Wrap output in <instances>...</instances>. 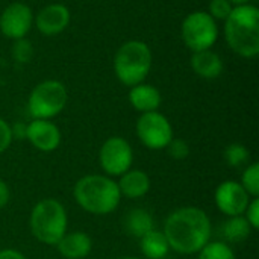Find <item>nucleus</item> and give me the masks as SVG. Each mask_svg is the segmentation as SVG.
Masks as SVG:
<instances>
[{"label":"nucleus","instance_id":"nucleus-21","mask_svg":"<svg viewBox=\"0 0 259 259\" xmlns=\"http://www.w3.org/2000/svg\"><path fill=\"white\" fill-rule=\"evenodd\" d=\"M197 255L199 259H237L234 249L222 241H209Z\"/></svg>","mask_w":259,"mask_h":259},{"label":"nucleus","instance_id":"nucleus-9","mask_svg":"<svg viewBox=\"0 0 259 259\" xmlns=\"http://www.w3.org/2000/svg\"><path fill=\"white\" fill-rule=\"evenodd\" d=\"M134 162V150L123 137L108 138L99 150V164L106 176L120 178L131 170Z\"/></svg>","mask_w":259,"mask_h":259},{"label":"nucleus","instance_id":"nucleus-29","mask_svg":"<svg viewBox=\"0 0 259 259\" xmlns=\"http://www.w3.org/2000/svg\"><path fill=\"white\" fill-rule=\"evenodd\" d=\"M9 199H11L9 187L3 179H0V209H3L9 203Z\"/></svg>","mask_w":259,"mask_h":259},{"label":"nucleus","instance_id":"nucleus-4","mask_svg":"<svg viewBox=\"0 0 259 259\" xmlns=\"http://www.w3.org/2000/svg\"><path fill=\"white\" fill-rule=\"evenodd\" d=\"M68 215L65 206L52 197L39 200L30 211L29 229L36 241L46 246L56 243L67 234Z\"/></svg>","mask_w":259,"mask_h":259},{"label":"nucleus","instance_id":"nucleus-8","mask_svg":"<svg viewBox=\"0 0 259 259\" xmlns=\"http://www.w3.org/2000/svg\"><path fill=\"white\" fill-rule=\"evenodd\" d=\"M135 131L141 144L150 150H162L175 138L171 123L159 111L141 114Z\"/></svg>","mask_w":259,"mask_h":259},{"label":"nucleus","instance_id":"nucleus-27","mask_svg":"<svg viewBox=\"0 0 259 259\" xmlns=\"http://www.w3.org/2000/svg\"><path fill=\"white\" fill-rule=\"evenodd\" d=\"M244 219L247 220V223L250 225V228L253 231L259 229V197H252L246 212H244Z\"/></svg>","mask_w":259,"mask_h":259},{"label":"nucleus","instance_id":"nucleus-30","mask_svg":"<svg viewBox=\"0 0 259 259\" xmlns=\"http://www.w3.org/2000/svg\"><path fill=\"white\" fill-rule=\"evenodd\" d=\"M11 132H12V138L26 140V124L15 123L14 126H11Z\"/></svg>","mask_w":259,"mask_h":259},{"label":"nucleus","instance_id":"nucleus-19","mask_svg":"<svg viewBox=\"0 0 259 259\" xmlns=\"http://www.w3.org/2000/svg\"><path fill=\"white\" fill-rule=\"evenodd\" d=\"M140 246H141V253L146 259H162L170 252V246L165 235L158 229H153L147 232L144 237H141Z\"/></svg>","mask_w":259,"mask_h":259},{"label":"nucleus","instance_id":"nucleus-13","mask_svg":"<svg viewBox=\"0 0 259 259\" xmlns=\"http://www.w3.org/2000/svg\"><path fill=\"white\" fill-rule=\"evenodd\" d=\"M70 20V9L65 5L50 3L33 17V24L44 36H55L68 27Z\"/></svg>","mask_w":259,"mask_h":259},{"label":"nucleus","instance_id":"nucleus-32","mask_svg":"<svg viewBox=\"0 0 259 259\" xmlns=\"http://www.w3.org/2000/svg\"><path fill=\"white\" fill-rule=\"evenodd\" d=\"M234 6H241V5H249L252 0H229Z\"/></svg>","mask_w":259,"mask_h":259},{"label":"nucleus","instance_id":"nucleus-1","mask_svg":"<svg viewBox=\"0 0 259 259\" xmlns=\"http://www.w3.org/2000/svg\"><path fill=\"white\" fill-rule=\"evenodd\" d=\"M211 220L197 206H182L165 219L162 234L170 250L179 255H196L211 241Z\"/></svg>","mask_w":259,"mask_h":259},{"label":"nucleus","instance_id":"nucleus-26","mask_svg":"<svg viewBox=\"0 0 259 259\" xmlns=\"http://www.w3.org/2000/svg\"><path fill=\"white\" fill-rule=\"evenodd\" d=\"M165 149H167L168 155L178 161H182V159L188 158V155H190V146L182 138H173Z\"/></svg>","mask_w":259,"mask_h":259},{"label":"nucleus","instance_id":"nucleus-22","mask_svg":"<svg viewBox=\"0 0 259 259\" xmlns=\"http://www.w3.org/2000/svg\"><path fill=\"white\" fill-rule=\"evenodd\" d=\"M223 158L226 161V164L229 167H241L244 164H247L249 158H250V153H249V149L240 143H232L229 144L225 152H223Z\"/></svg>","mask_w":259,"mask_h":259},{"label":"nucleus","instance_id":"nucleus-11","mask_svg":"<svg viewBox=\"0 0 259 259\" xmlns=\"http://www.w3.org/2000/svg\"><path fill=\"white\" fill-rule=\"evenodd\" d=\"M250 196L237 181H225L222 182L214 193L215 206L226 217L244 215L246 208L250 202Z\"/></svg>","mask_w":259,"mask_h":259},{"label":"nucleus","instance_id":"nucleus-28","mask_svg":"<svg viewBox=\"0 0 259 259\" xmlns=\"http://www.w3.org/2000/svg\"><path fill=\"white\" fill-rule=\"evenodd\" d=\"M12 132H11V124L0 117V155L5 153L9 146L12 144Z\"/></svg>","mask_w":259,"mask_h":259},{"label":"nucleus","instance_id":"nucleus-20","mask_svg":"<svg viewBox=\"0 0 259 259\" xmlns=\"http://www.w3.org/2000/svg\"><path fill=\"white\" fill-rule=\"evenodd\" d=\"M252 228L247 223V220L244 219V215H235V217H228V220L225 222L222 232L226 241L229 243H243L246 241L250 234H252Z\"/></svg>","mask_w":259,"mask_h":259},{"label":"nucleus","instance_id":"nucleus-6","mask_svg":"<svg viewBox=\"0 0 259 259\" xmlns=\"http://www.w3.org/2000/svg\"><path fill=\"white\" fill-rule=\"evenodd\" d=\"M68 102V93L62 82L47 79L33 87L27 99V111L32 118L50 120L61 114Z\"/></svg>","mask_w":259,"mask_h":259},{"label":"nucleus","instance_id":"nucleus-17","mask_svg":"<svg viewBox=\"0 0 259 259\" xmlns=\"http://www.w3.org/2000/svg\"><path fill=\"white\" fill-rule=\"evenodd\" d=\"M191 68L197 76L203 79H215L223 73V61L220 55L211 49L193 52Z\"/></svg>","mask_w":259,"mask_h":259},{"label":"nucleus","instance_id":"nucleus-24","mask_svg":"<svg viewBox=\"0 0 259 259\" xmlns=\"http://www.w3.org/2000/svg\"><path fill=\"white\" fill-rule=\"evenodd\" d=\"M11 52H12V58L15 59V62L27 64V62H30L32 56H33V46L27 38H20V39L14 41Z\"/></svg>","mask_w":259,"mask_h":259},{"label":"nucleus","instance_id":"nucleus-3","mask_svg":"<svg viewBox=\"0 0 259 259\" xmlns=\"http://www.w3.org/2000/svg\"><path fill=\"white\" fill-rule=\"evenodd\" d=\"M225 38L229 49L241 58L252 59L259 53V9L249 3L234 6L225 20Z\"/></svg>","mask_w":259,"mask_h":259},{"label":"nucleus","instance_id":"nucleus-14","mask_svg":"<svg viewBox=\"0 0 259 259\" xmlns=\"http://www.w3.org/2000/svg\"><path fill=\"white\" fill-rule=\"evenodd\" d=\"M58 253L65 259H83L93 250V240L87 232H67L56 243Z\"/></svg>","mask_w":259,"mask_h":259},{"label":"nucleus","instance_id":"nucleus-12","mask_svg":"<svg viewBox=\"0 0 259 259\" xmlns=\"http://www.w3.org/2000/svg\"><path fill=\"white\" fill-rule=\"evenodd\" d=\"M26 140L39 152H55L61 144V131L50 120L32 118L26 124Z\"/></svg>","mask_w":259,"mask_h":259},{"label":"nucleus","instance_id":"nucleus-23","mask_svg":"<svg viewBox=\"0 0 259 259\" xmlns=\"http://www.w3.org/2000/svg\"><path fill=\"white\" fill-rule=\"evenodd\" d=\"M241 187L250 197H259V164H249L241 175Z\"/></svg>","mask_w":259,"mask_h":259},{"label":"nucleus","instance_id":"nucleus-33","mask_svg":"<svg viewBox=\"0 0 259 259\" xmlns=\"http://www.w3.org/2000/svg\"><path fill=\"white\" fill-rule=\"evenodd\" d=\"M120 259H141V258H138V256H123V258H120Z\"/></svg>","mask_w":259,"mask_h":259},{"label":"nucleus","instance_id":"nucleus-7","mask_svg":"<svg viewBox=\"0 0 259 259\" xmlns=\"http://www.w3.org/2000/svg\"><path fill=\"white\" fill-rule=\"evenodd\" d=\"M181 36L190 50H206L211 49L219 38V24L206 11H194L184 18Z\"/></svg>","mask_w":259,"mask_h":259},{"label":"nucleus","instance_id":"nucleus-16","mask_svg":"<svg viewBox=\"0 0 259 259\" xmlns=\"http://www.w3.org/2000/svg\"><path fill=\"white\" fill-rule=\"evenodd\" d=\"M162 102L161 91L150 85V83H138L135 87H131L129 91V103L132 108L141 114L158 111Z\"/></svg>","mask_w":259,"mask_h":259},{"label":"nucleus","instance_id":"nucleus-2","mask_svg":"<svg viewBox=\"0 0 259 259\" xmlns=\"http://www.w3.org/2000/svg\"><path fill=\"white\" fill-rule=\"evenodd\" d=\"M73 197L85 212L93 215H108L114 212L121 200L117 182L106 175L82 176L74 184Z\"/></svg>","mask_w":259,"mask_h":259},{"label":"nucleus","instance_id":"nucleus-25","mask_svg":"<svg viewBox=\"0 0 259 259\" xmlns=\"http://www.w3.org/2000/svg\"><path fill=\"white\" fill-rule=\"evenodd\" d=\"M234 9V5L229 2V0H211L209 5H208V14L217 21V20H222L225 21L231 12Z\"/></svg>","mask_w":259,"mask_h":259},{"label":"nucleus","instance_id":"nucleus-10","mask_svg":"<svg viewBox=\"0 0 259 259\" xmlns=\"http://www.w3.org/2000/svg\"><path fill=\"white\" fill-rule=\"evenodd\" d=\"M33 26L32 9L21 2L8 5L0 14V32L9 39L26 38Z\"/></svg>","mask_w":259,"mask_h":259},{"label":"nucleus","instance_id":"nucleus-31","mask_svg":"<svg viewBox=\"0 0 259 259\" xmlns=\"http://www.w3.org/2000/svg\"><path fill=\"white\" fill-rule=\"evenodd\" d=\"M0 259H26V256L15 249H3L0 250Z\"/></svg>","mask_w":259,"mask_h":259},{"label":"nucleus","instance_id":"nucleus-15","mask_svg":"<svg viewBox=\"0 0 259 259\" xmlns=\"http://www.w3.org/2000/svg\"><path fill=\"white\" fill-rule=\"evenodd\" d=\"M121 197L138 200L144 197L150 191V178L144 170H127L124 175L120 176V181L117 182Z\"/></svg>","mask_w":259,"mask_h":259},{"label":"nucleus","instance_id":"nucleus-5","mask_svg":"<svg viewBox=\"0 0 259 259\" xmlns=\"http://www.w3.org/2000/svg\"><path fill=\"white\" fill-rule=\"evenodd\" d=\"M152 70V50L144 41L131 39L121 44L114 56L117 79L126 87L143 83Z\"/></svg>","mask_w":259,"mask_h":259},{"label":"nucleus","instance_id":"nucleus-18","mask_svg":"<svg viewBox=\"0 0 259 259\" xmlns=\"http://www.w3.org/2000/svg\"><path fill=\"white\" fill-rule=\"evenodd\" d=\"M123 229L131 237L141 238L155 229V219L147 209L134 208L123 217Z\"/></svg>","mask_w":259,"mask_h":259}]
</instances>
